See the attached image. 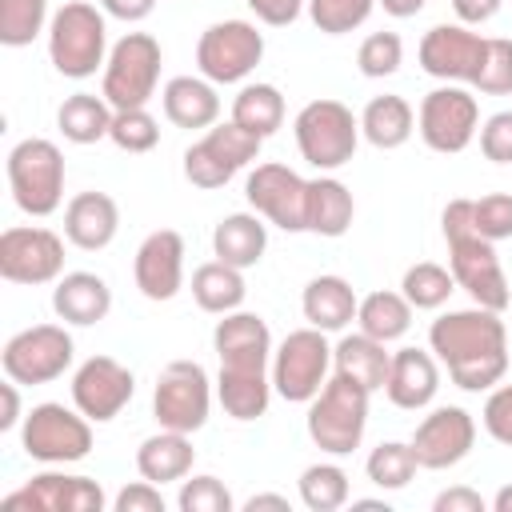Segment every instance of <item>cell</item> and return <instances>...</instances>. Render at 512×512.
Masks as SVG:
<instances>
[{
    "mask_svg": "<svg viewBox=\"0 0 512 512\" xmlns=\"http://www.w3.org/2000/svg\"><path fill=\"white\" fill-rule=\"evenodd\" d=\"M432 356L448 368L452 384L464 392H484L508 372V332L492 308H456L432 320L428 328Z\"/></svg>",
    "mask_w": 512,
    "mask_h": 512,
    "instance_id": "obj_1",
    "label": "cell"
},
{
    "mask_svg": "<svg viewBox=\"0 0 512 512\" xmlns=\"http://www.w3.org/2000/svg\"><path fill=\"white\" fill-rule=\"evenodd\" d=\"M440 228L448 240V268L456 276V288H464L472 296V304L504 312L512 304V288L500 268L496 244L476 236V228H472V200L468 196L448 200L440 212Z\"/></svg>",
    "mask_w": 512,
    "mask_h": 512,
    "instance_id": "obj_2",
    "label": "cell"
},
{
    "mask_svg": "<svg viewBox=\"0 0 512 512\" xmlns=\"http://www.w3.org/2000/svg\"><path fill=\"white\" fill-rule=\"evenodd\" d=\"M104 8L88 0H68L48 20V60L60 76L84 80L100 64H108V24Z\"/></svg>",
    "mask_w": 512,
    "mask_h": 512,
    "instance_id": "obj_3",
    "label": "cell"
},
{
    "mask_svg": "<svg viewBox=\"0 0 512 512\" xmlns=\"http://www.w3.org/2000/svg\"><path fill=\"white\" fill-rule=\"evenodd\" d=\"M368 388L332 372L328 384L308 400V436L328 456H348L360 448L368 428Z\"/></svg>",
    "mask_w": 512,
    "mask_h": 512,
    "instance_id": "obj_4",
    "label": "cell"
},
{
    "mask_svg": "<svg viewBox=\"0 0 512 512\" xmlns=\"http://www.w3.org/2000/svg\"><path fill=\"white\" fill-rule=\"evenodd\" d=\"M292 132H296L300 156H304L316 172H336V168H344V164L356 156V144H360V116H352L348 104L320 96V100H308V104L296 112Z\"/></svg>",
    "mask_w": 512,
    "mask_h": 512,
    "instance_id": "obj_5",
    "label": "cell"
},
{
    "mask_svg": "<svg viewBox=\"0 0 512 512\" xmlns=\"http://www.w3.org/2000/svg\"><path fill=\"white\" fill-rule=\"evenodd\" d=\"M8 188L20 212L28 216H52L64 200V152L44 140L28 136L8 152Z\"/></svg>",
    "mask_w": 512,
    "mask_h": 512,
    "instance_id": "obj_6",
    "label": "cell"
},
{
    "mask_svg": "<svg viewBox=\"0 0 512 512\" xmlns=\"http://www.w3.org/2000/svg\"><path fill=\"white\" fill-rule=\"evenodd\" d=\"M160 40L148 32H128L112 44L108 64H104V80H100V96L112 108H148V100L156 96L160 84Z\"/></svg>",
    "mask_w": 512,
    "mask_h": 512,
    "instance_id": "obj_7",
    "label": "cell"
},
{
    "mask_svg": "<svg viewBox=\"0 0 512 512\" xmlns=\"http://www.w3.org/2000/svg\"><path fill=\"white\" fill-rule=\"evenodd\" d=\"M332 368V344L320 328H296L272 348V388L288 404H308L324 384Z\"/></svg>",
    "mask_w": 512,
    "mask_h": 512,
    "instance_id": "obj_8",
    "label": "cell"
},
{
    "mask_svg": "<svg viewBox=\"0 0 512 512\" xmlns=\"http://www.w3.org/2000/svg\"><path fill=\"white\" fill-rule=\"evenodd\" d=\"M20 444L40 464H76L92 452V420L80 408L44 400L24 416Z\"/></svg>",
    "mask_w": 512,
    "mask_h": 512,
    "instance_id": "obj_9",
    "label": "cell"
},
{
    "mask_svg": "<svg viewBox=\"0 0 512 512\" xmlns=\"http://www.w3.org/2000/svg\"><path fill=\"white\" fill-rule=\"evenodd\" d=\"M260 144H264V140H260L256 132L240 128L236 120L212 124V128L184 152V180H188L192 188H204V192L224 188L244 164H252V160L260 156Z\"/></svg>",
    "mask_w": 512,
    "mask_h": 512,
    "instance_id": "obj_10",
    "label": "cell"
},
{
    "mask_svg": "<svg viewBox=\"0 0 512 512\" xmlns=\"http://www.w3.org/2000/svg\"><path fill=\"white\" fill-rule=\"evenodd\" d=\"M208 408H212V380H208L204 364H196V360L164 364V372L156 376V392H152L156 424L192 436L208 424Z\"/></svg>",
    "mask_w": 512,
    "mask_h": 512,
    "instance_id": "obj_11",
    "label": "cell"
},
{
    "mask_svg": "<svg viewBox=\"0 0 512 512\" xmlns=\"http://www.w3.org/2000/svg\"><path fill=\"white\" fill-rule=\"evenodd\" d=\"M264 60V32L252 20H216L196 40L200 76L212 84H240Z\"/></svg>",
    "mask_w": 512,
    "mask_h": 512,
    "instance_id": "obj_12",
    "label": "cell"
},
{
    "mask_svg": "<svg viewBox=\"0 0 512 512\" xmlns=\"http://www.w3.org/2000/svg\"><path fill=\"white\" fill-rule=\"evenodd\" d=\"M416 128H420V140L432 148V152H444V156H456L472 144V136L480 132V104L468 88L460 84H440L432 88L424 100H420V112H416Z\"/></svg>",
    "mask_w": 512,
    "mask_h": 512,
    "instance_id": "obj_13",
    "label": "cell"
},
{
    "mask_svg": "<svg viewBox=\"0 0 512 512\" xmlns=\"http://www.w3.org/2000/svg\"><path fill=\"white\" fill-rule=\"evenodd\" d=\"M72 356H76V344L64 332V324H32L4 344L0 364H4V376L16 384H52L56 376L68 372Z\"/></svg>",
    "mask_w": 512,
    "mask_h": 512,
    "instance_id": "obj_14",
    "label": "cell"
},
{
    "mask_svg": "<svg viewBox=\"0 0 512 512\" xmlns=\"http://www.w3.org/2000/svg\"><path fill=\"white\" fill-rule=\"evenodd\" d=\"M0 276L8 284H52L64 276V240L40 224L0 232Z\"/></svg>",
    "mask_w": 512,
    "mask_h": 512,
    "instance_id": "obj_15",
    "label": "cell"
},
{
    "mask_svg": "<svg viewBox=\"0 0 512 512\" xmlns=\"http://www.w3.org/2000/svg\"><path fill=\"white\" fill-rule=\"evenodd\" d=\"M244 196L268 224L284 232H308V180L288 164H256L244 180Z\"/></svg>",
    "mask_w": 512,
    "mask_h": 512,
    "instance_id": "obj_16",
    "label": "cell"
},
{
    "mask_svg": "<svg viewBox=\"0 0 512 512\" xmlns=\"http://www.w3.org/2000/svg\"><path fill=\"white\" fill-rule=\"evenodd\" d=\"M484 52H488V36L472 32L468 24H436L424 32L416 48L420 68L444 84H472L480 76Z\"/></svg>",
    "mask_w": 512,
    "mask_h": 512,
    "instance_id": "obj_17",
    "label": "cell"
},
{
    "mask_svg": "<svg viewBox=\"0 0 512 512\" xmlns=\"http://www.w3.org/2000/svg\"><path fill=\"white\" fill-rule=\"evenodd\" d=\"M136 392V376L132 368H124L112 356H88L76 376H72V404L92 420V424H108L124 412V404Z\"/></svg>",
    "mask_w": 512,
    "mask_h": 512,
    "instance_id": "obj_18",
    "label": "cell"
},
{
    "mask_svg": "<svg viewBox=\"0 0 512 512\" xmlns=\"http://www.w3.org/2000/svg\"><path fill=\"white\" fill-rule=\"evenodd\" d=\"M408 444H412L420 468H432V472L456 468V464L472 452V444H476V420H472L460 404L432 408V412L416 424V432H412Z\"/></svg>",
    "mask_w": 512,
    "mask_h": 512,
    "instance_id": "obj_19",
    "label": "cell"
},
{
    "mask_svg": "<svg viewBox=\"0 0 512 512\" xmlns=\"http://www.w3.org/2000/svg\"><path fill=\"white\" fill-rule=\"evenodd\" d=\"M4 512L28 508V512H100L104 488L92 476H68V472H40L20 492L0 500Z\"/></svg>",
    "mask_w": 512,
    "mask_h": 512,
    "instance_id": "obj_20",
    "label": "cell"
},
{
    "mask_svg": "<svg viewBox=\"0 0 512 512\" xmlns=\"http://www.w3.org/2000/svg\"><path fill=\"white\" fill-rule=\"evenodd\" d=\"M136 288L148 300H172L184 288V236L172 228H156L140 240L136 260H132Z\"/></svg>",
    "mask_w": 512,
    "mask_h": 512,
    "instance_id": "obj_21",
    "label": "cell"
},
{
    "mask_svg": "<svg viewBox=\"0 0 512 512\" xmlns=\"http://www.w3.org/2000/svg\"><path fill=\"white\" fill-rule=\"evenodd\" d=\"M212 348L220 368L232 372H260L272 364V332L256 312H224L212 328Z\"/></svg>",
    "mask_w": 512,
    "mask_h": 512,
    "instance_id": "obj_22",
    "label": "cell"
},
{
    "mask_svg": "<svg viewBox=\"0 0 512 512\" xmlns=\"http://www.w3.org/2000/svg\"><path fill=\"white\" fill-rule=\"evenodd\" d=\"M440 388V364L432 356V348H396L392 352V368H388V400L404 412H420L436 400Z\"/></svg>",
    "mask_w": 512,
    "mask_h": 512,
    "instance_id": "obj_23",
    "label": "cell"
},
{
    "mask_svg": "<svg viewBox=\"0 0 512 512\" xmlns=\"http://www.w3.org/2000/svg\"><path fill=\"white\" fill-rule=\"evenodd\" d=\"M120 232V208L108 192H76L64 204V240L80 252H100Z\"/></svg>",
    "mask_w": 512,
    "mask_h": 512,
    "instance_id": "obj_24",
    "label": "cell"
},
{
    "mask_svg": "<svg viewBox=\"0 0 512 512\" xmlns=\"http://www.w3.org/2000/svg\"><path fill=\"white\" fill-rule=\"evenodd\" d=\"M52 308L64 324L88 328L112 312V288L96 272H64L52 288Z\"/></svg>",
    "mask_w": 512,
    "mask_h": 512,
    "instance_id": "obj_25",
    "label": "cell"
},
{
    "mask_svg": "<svg viewBox=\"0 0 512 512\" xmlns=\"http://www.w3.org/2000/svg\"><path fill=\"white\" fill-rule=\"evenodd\" d=\"M300 308H304V320L320 332H344L352 320H356V308H360V296L356 288L344 280V276H312L304 284V296H300Z\"/></svg>",
    "mask_w": 512,
    "mask_h": 512,
    "instance_id": "obj_26",
    "label": "cell"
},
{
    "mask_svg": "<svg viewBox=\"0 0 512 512\" xmlns=\"http://www.w3.org/2000/svg\"><path fill=\"white\" fill-rule=\"evenodd\" d=\"M388 368H392L388 344L372 340L368 332H348L332 344V372L364 384L368 392H380L388 384Z\"/></svg>",
    "mask_w": 512,
    "mask_h": 512,
    "instance_id": "obj_27",
    "label": "cell"
},
{
    "mask_svg": "<svg viewBox=\"0 0 512 512\" xmlns=\"http://www.w3.org/2000/svg\"><path fill=\"white\" fill-rule=\"evenodd\" d=\"M160 100H164V116L176 128H212L220 116L216 84L204 76H172L164 84Z\"/></svg>",
    "mask_w": 512,
    "mask_h": 512,
    "instance_id": "obj_28",
    "label": "cell"
},
{
    "mask_svg": "<svg viewBox=\"0 0 512 512\" xmlns=\"http://www.w3.org/2000/svg\"><path fill=\"white\" fill-rule=\"evenodd\" d=\"M264 248H268V224L260 212H232L212 228V252L232 268L260 264Z\"/></svg>",
    "mask_w": 512,
    "mask_h": 512,
    "instance_id": "obj_29",
    "label": "cell"
},
{
    "mask_svg": "<svg viewBox=\"0 0 512 512\" xmlns=\"http://www.w3.org/2000/svg\"><path fill=\"white\" fill-rule=\"evenodd\" d=\"M192 460H196V448H192L188 432H172V428H160L156 436H148L136 448V472L152 484L184 480L192 472Z\"/></svg>",
    "mask_w": 512,
    "mask_h": 512,
    "instance_id": "obj_30",
    "label": "cell"
},
{
    "mask_svg": "<svg viewBox=\"0 0 512 512\" xmlns=\"http://www.w3.org/2000/svg\"><path fill=\"white\" fill-rule=\"evenodd\" d=\"M412 132H416V112H412V104L404 96H392V92L372 96L364 104V112H360V136L372 148L392 152V148L408 144Z\"/></svg>",
    "mask_w": 512,
    "mask_h": 512,
    "instance_id": "obj_31",
    "label": "cell"
},
{
    "mask_svg": "<svg viewBox=\"0 0 512 512\" xmlns=\"http://www.w3.org/2000/svg\"><path fill=\"white\" fill-rule=\"evenodd\" d=\"M352 216H356V200L348 184H340L336 176L308 180V232L336 240L352 228Z\"/></svg>",
    "mask_w": 512,
    "mask_h": 512,
    "instance_id": "obj_32",
    "label": "cell"
},
{
    "mask_svg": "<svg viewBox=\"0 0 512 512\" xmlns=\"http://www.w3.org/2000/svg\"><path fill=\"white\" fill-rule=\"evenodd\" d=\"M112 116H116V108L104 96H96V92H72L56 108V128L72 144H96V140H104L112 132Z\"/></svg>",
    "mask_w": 512,
    "mask_h": 512,
    "instance_id": "obj_33",
    "label": "cell"
},
{
    "mask_svg": "<svg viewBox=\"0 0 512 512\" xmlns=\"http://www.w3.org/2000/svg\"><path fill=\"white\" fill-rule=\"evenodd\" d=\"M272 368H260V372H232V368H220L216 376V396L224 404V412L232 420H256L268 412V400H272Z\"/></svg>",
    "mask_w": 512,
    "mask_h": 512,
    "instance_id": "obj_34",
    "label": "cell"
},
{
    "mask_svg": "<svg viewBox=\"0 0 512 512\" xmlns=\"http://www.w3.org/2000/svg\"><path fill=\"white\" fill-rule=\"evenodd\" d=\"M248 288H244V268H232L224 260H208L192 272V300L212 312V316H224V312H236L244 304Z\"/></svg>",
    "mask_w": 512,
    "mask_h": 512,
    "instance_id": "obj_35",
    "label": "cell"
},
{
    "mask_svg": "<svg viewBox=\"0 0 512 512\" xmlns=\"http://www.w3.org/2000/svg\"><path fill=\"white\" fill-rule=\"evenodd\" d=\"M412 304L404 300V292H368L356 308V324L360 332H368L372 340H400L408 328H412Z\"/></svg>",
    "mask_w": 512,
    "mask_h": 512,
    "instance_id": "obj_36",
    "label": "cell"
},
{
    "mask_svg": "<svg viewBox=\"0 0 512 512\" xmlns=\"http://www.w3.org/2000/svg\"><path fill=\"white\" fill-rule=\"evenodd\" d=\"M232 120L260 140H268L284 124V96L276 84H244L232 100Z\"/></svg>",
    "mask_w": 512,
    "mask_h": 512,
    "instance_id": "obj_37",
    "label": "cell"
},
{
    "mask_svg": "<svg viewBox=\"0 0 512 512\" xmlns=\"http://www.w3.org/2000/svg\"><path fill=\"white\" fill-rule=\"evenodd\" d=\"M400 292H404V300H408L412 308L432 312V308L448 304V296L456 292V276H452V268H444V264L420 260V264H412V268L404 272Z\"/></svg>",
    "mask_w": 512,
    "mask_h": 512,
    "instance_id": "obj_38",
    "label": "cell"
},
{
    "mask_svg": "<svg viewBox=\"0 0 512 512\" xmlns=\"http://www.w3.org/2000/svg\"><path fill=\"white\" fill-rule=\"evenodd\" d=\"M348 472L340 464H308L300 472V504L308 512H336L348 504Z\"/></svg>",
    "mask_w": 512,
    "mask_h": 512,
    "instance_id": "obj_39",
    "label": "cell"
},
{
    "mask_svg": "<svg viewBox=\"0 0 512 512\" xmlns=\"http://www.w3.org/2000/svg\"><path fill=\"white\" fill-rule=\"evenodd\" d=\"M416 468H420V460H416L412 444H400V440H384V444H376V448L368 452V460H364L368 480H372L376 488H384V492L408 488V480L416 476Z\"/></svg>",
    "mask_w": 512,
    "mask_h": 512,
    "instance_id": "obj_40",
    "label": "cell"
},
{
    "mask_svg": "<svg viewBox=\"0 0 512 512\" xmlns=\"http://www.w3.org/2000/svg\"><path fill=\"white\" fill-rule=\"evenodd\" d=\"M48 0H0V44L24 48L44 32Z\"/></svg>",
    "mask_w": 512,
    "mask_h": 512,
    "instance_id": "obj_41",
    "label": "cell"
},
{
    "mask_svg": "<svg viewBox=\"0 0 512 512\" xmlns=\"http://www.w3.org/2000/svg\"><path fill=\"white\" fill-rule=\"evenodd\" d=\"M108 140L120 152H152L160 144V124L148 108H116Z\"/></svg>",
    "mask_w": 512,
    "mask_h": 512,
    "instance_id": "obj_42",
    "label": "cell"
},
{
    "mask_svg": "<svg viewBox=\"0 0 512 512\" xmlns=\"http://www.w3.org/2000/svg\"><path fill=\"white\" fill-rule=\"evenodd\" d=\"M376 0H308V16L320 32L328 36H344V32H356L368 16H372Z\"/></svg>",
    "mask_w": 512,
    "mask_h": 512,
    "instance_id": "obj_43",
    "label": "cell"
},
{
    "mask_svg": "<svg viewBox=\"0 0 512 512\" xmlns=\"http://www.w3.org/2000/svg\"><path fill=\"white\" fill-rule=\"evenodd\" d=\"M400 64H404V40L396 32H372V36H364V44L356 52V68L368 80H384Z\"/></svg>",
    "mask_w": 512,
    "mask_h": 512,
    "instance_id": "obj_44",
    "label": "cell"
},
{
    "mask_svg": "<svg viewBox=\"0 0 512 512\" xmlns=\"http://www.w3.org/2000/svg\"><path fill=\"white\" fill-rule=\"evenodd\" d=\"M472 88L484 96H512V40L488 36V52H484V64Z\"/></svg>",
    "mask_w": 512,
    "mask_h": 512,
    "instance_id": "obj_45",
    "label": "cell"
},
{
    "mask_svg": "<svg viewBox=\"0 0 512 512\" xmlns=\"http://www.w3.org/2000/svg\"><path fill=\"white\" fill-rule=\"evenodd\" d=\"M176 508L180 512H232L236 500L224 488V480H216V476H192V480L180 484Z\"/></svg>",
    "mask_w": 512,
    "mask_h": 512,
    "instance_id": "obj_46",
    "label": "cell"
},
{
    "mask_svg": "<svg viewBox=\"0 0 512 512\" xmlns=\"http://www.w3.org/2000/svg\"><path fill=\"white\" fill-rule=\"evenodd\" d=\"M472 228L484 240H508L512 236V192H488L472 200Z\"/></svg>",
    "mask_w": 512,
    "mask_h": 512,
    "instance_id": "obj_47",
    "label": "cell"
},
{
    "mask_svg": "<svg viewBox=\"0 0 512 512\" xmlns=\"http://www.w3.org/2000/svg\"><path fill=\"white\" fill-rule=\"evenodd\" d=\"M480 420H484V428H488L492 440H500L504 448H512V384H500V388L488 392Z\"/></svg>",
    "mask_w": 512,
    "mask_h": 512,
    "instance_id": "obj_48",
    "label": "cell"
},
{
    "mask_svg": "<svg viewBox=\"0 0 512 512\" xmlns=\"http://www.w3.org/2000/svg\"><path fill=\"white\" fill-rule=\"evenodd\" d=\"M480 152L492 164H512V112H492L480 124Z\"/></svg>",
    "mask_w": 512,
    "mask_h": 512,
    "instance_id": "obj_49",
    "label": "cell"
},
{
    "mask_svg": "<svg viewBox=\"0 0 512 512\" xmlns=\"http://www.w3.org/2000/svg\"><path fill=\"white\" fill-rule=\"evenodd\" d=\"M112 508H116V512H164L160 484H152V480H136V484H128V488L116 492Z\"/></svg>",
    "mask_w": 512,
    "mask_h": 512,
    "instance_id": "obj_50",
    "label": "cell"
},
{
    "mask_svg": "<svg viewBox=\"0 0 512 512\" xmlns=\"http://www.w3.org/2000/svg\"><path fill=\"white\" fill-rule=\"evenodd\" d=\"M252 12H256V20L260 24H268V28H288V24H296L300 20V12L308 8V0H244Z\"/></svg>",
    "mask_w": 512,
    "mask_h": 512,
    "instance_id": "obj_51",
    "label": "cell"
},
{
    "mask_svg": "<svg viewBox=\"0 0 512 512\" xmlns=\"http://www.w3.org/2000/svg\"><path fill=\"white\" fill-rule=\"evenodd\" d=\"M432 508H436V512H484L488 504H484V496H480V492H472V488L456 484V488H444V492L432 500Z\"/></svg>",
    "mask_w": 512,
    "mask_h": 512,
    "instance_id": "obj_52",
    "label": "cell"
},
{
    "mask_svg": "<svg viewBox=\"0 0 512 512\" xmlns=\"http://www.w3.org/2000/svg\"><path fill=\"white\" fill-rule=\"evenodd\" d=\"M500 4L504 0H452V12H456V20L460 24H488L496 12H500Z\"/></svg>",
    "mask_w": 512,
    "mask_h": 512,
    "instance_id": "obj_53",
    "label": "cell"
},
{
    "mask_svg": "<svg viewBox=\"0 0 512 512\" xmlns=\"http://www.w3.org/2000/svg\"><path fill=\"white\" fill-rule=\"evenodd\" d=\"M100 8L116 20H124V24H136L156 8V0H100Z\"/></svg>",
    "mask_w": 512,
    "mask_h": 512,
    "instance_id": "obj_54",
    "label": "cell"
},
{
    "mask_svg": "<svg viewBox=\"0 0 512 512\" xmlns=\"http://www.w3.org/2000/svg\"><path fill=\"white\" fill-rule=\"evenodd\" d=\"M16 388H20L16 380L0 384V396H4V416H0V428H4V432H12V428L20 424V392H16Z\"/></svg>",
    "mask_w": 512,
    "mask_h": 512,
    "instance_id": "obj_55",
    "label": "cell"
},
{
    "mask_svg": "<svg viewBox=\"0 0 512 512\" xmlns=\"http://www.w3.org/2000/svg\"><path fill=\"white\" fill-rule=\"evenodd\" d=\"M376 4H380L388 16H396V20H408V16H416V12H420L428 0H376Z\"/></svg>",
    "mask_w": 512,
    "mask_h": 512,
    "instance_id": "obj_56",
    "label": "cell"
},
{
    "mask_svg": "<svg viewBox=\"0 0 512 512\" xmlns=\"http://www.w3.org/2000/svg\"><path fill=\"white\" fill-rule=\"evenodd\" d=\"M244 508H248V512H260V508H280V512H288V496H276V492H260V496H252Z\"/></svg>",
    "mask_w": 512,
    "mask_h": 512,
    "instance_id": "obj_57",
    "label": "cell"
},
{
    "mask_svg": "<svg viewBox=\"0 0 512 512\" xmlns=\"http://www.w3.org/2000/svg\"><path fill=\"white\" fill-rule=\"evenodd\" d=\"M492 512H512V484H504V488L492 496Z\"/></svg>",
    "mask_w": 512,
    "mask_h": 512,
    "instance_id": "obj_58",
    "label": "cell"
},
{
    "mask_svg": "<svg viewBox=\"0 0 512 512\" xmlns=\"http://www.w3.org/2000/svg\"><path fill=\"white\" fill-rule=\"evenodd\" d=\"M508 308H512V304H508Z\"/></svg>",
    "mask_w": 512,
    "mask_h": 512,
    "instance_id": "obj_59",
    "label": "cell"
}]
</instances>
